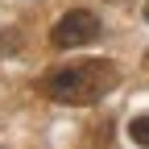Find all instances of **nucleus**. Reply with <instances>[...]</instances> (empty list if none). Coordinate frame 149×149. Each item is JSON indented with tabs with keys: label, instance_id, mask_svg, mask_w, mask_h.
I'll return each mask as SVG.
<instances>
[{
	"label": "nucleus",
	"instance_id": "f257e3e1",
	"mask_svg": "<svg viewBox=\"0 0 149 149\" xmlns=\"http://www.w3.org/2000/svg\"><path fill=\"white\" fill-rule=\"evenodd\" d=\"M116 83H120V70L108 58H83V62L50 70L42 79V95L54 104H66V108H91L108 91H116Z\"/></svg>",
	"mask_w": 149,
	"mask_h": 149
},
{
	"label": "nucleus",
	"instance_id": "f03ea898",
	"mask_svg": "<svg viewBox=\"0 0 149 149\" xmlns=\"http://www.w3.org/2000/svg\"><path fill=\"white\" fill-rule=\"evenodd\" d=\"M50 42L58 50H79V46H91L100 42V17L91 8H70L58 17V25L50 29Z\"/></svg>",
	"mask_w": 149,
	"mask_h": 149
},
{
	"label": "nucleus",
	"instance_id": "7ed1b4c3",
	"mask_svg": "<svg viewBox=\"0 0 149 149\" xmlns=\"http://www.w3.org/2000/svg\"><path fill=\"white\" fill-rule=\"evenodd\" d=\"M128 137H133V145L149 149V112H141V116L128 120Z\"/></svg>",
	"mask_w": 149,
	"mask_h": 149
},
{
	"label": "nucleus",
	"instance_id": "20e7f679",
	"mask_svg": "<svg viewBox=\"0 0 149 149\" xmlns=\"http://www.w3.org/2000/svg\"><path fill=\"white\" fill-rule=\"evenodd\" d=\"M145 21H149V0H145Z\"/></svg>",
	"mask_w": 149,
	"mask_h": 149
}]
</instances>
